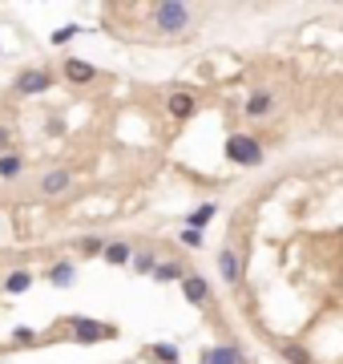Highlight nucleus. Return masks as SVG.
<instances>
[{
  "label": "nucleus",
  "instance_id": "f257e3e1",
  "mask_svg": "<svg viewBox=\"0 0 343 364\" xmlns=\"http://www.w3.org/2000/svg\"><path fill=\"white\" fill-rule=\"evenodd\" d=\"M149 17H154V29L166 37H182L190 25H194V8L190 4H182V0H162V4H154L149 8Z\"/></svg>",
  "mask_w": 343,
  "mask_h": 364
},
{
  "label": "nucleus",
  "instance_id": "f03ea898",
  "mask_svg": "<svg viewBox=\"0 0 343 364\" xmlns=\"http://www.w3.org/2000/svg\"><path fill=\"white\" fill-rule=\"evenodd\" d=\"M227 158L234 166H262V142L259 138H250V134H230L227 138Z\"/></svg>",
  "mask_w": 343,
  "mask_h": 364
},
{
  "label": "nucleus",
  "instance_id": "7ed1b4c3",
  "mask_svg": "<svg viewBox=\"0 0 343 364\" xmlns=\"http://www.w3.org/2000/svg\"><path fill=\"white\" fill-rule=\"evenodd\" d=\"M69 328H73V340H81V344L117 340V328H114V324H97V320H89V316H69Z\"/></svg>",
  "mask_w": 343,
  "mask_h": 364
},
{
  "label": "nucleus",
  "instance_id": "20e7f679",
  "mask_svg": "<svg viewBox=\"0 0 343 364\" xmlns=\"http://www.w3.org/2000/svg\"><path fill=\"white\" fill-rule=\"evenodd\" d=\"M17 89L20 98H36V93H49L53 89V73L49 69H20L17 73Z\"/></svg>",
  "mask_w": 343,
  "mask_h": 364
},
{
  "label": "nucleus",
  "instance_id": "39448f33",
  "mask_svg": "<svg viewBox=\"0 0 343 364\" xmlns=\"http://www.w3.org/2000/svg\"><path fill=\"white\" fill-rule=\"evenodd\" d=\"M36 190H41L45 199H61L65 190H73V170H65V166H53V170H45V174H41V182H36Z\"/></svg>",
  "mask_w": 343,
  "mask_h": 364
},
{
  "label": "nucleus",
  "instance_id": "423d86ee",
  "mask_svg": "<svg viewBox=\"0 0 343 364\" xmlns=\"http://www.w3.org/2000/svg\"><path fill=\"white\" fill-rule=\"evenodd\" d=\"M218 275L227 280V287H243V255L234 247L218 251Z\"/></svg>",
  "mask_w": 343,
  "mask_h": 364
},
{
  "label": "nucleus",
  "instance_id": "0eeeda50",
  "mask_svg": "<svg viewBox=\"0 0 343 364\" xmlns=\"http://www.w3.org/2000/svg\"><path fill=\"white\" fill-rule=\"evenodd\" d=\"M198 364H246V356L238 344H214V348H202Z\"/></svg>",
  "mask_w": 343,
  "mask_h": 364
},
{
  "label": "nucleus",
  "instance_id": "6e6552de",
  "mask_svg": "<svg viewBox=\"0 0 343 364\" xmlns=\"http://www.w3.org/2000/svg\"><path fill=\"white\" fill-rule=\"evenodd\" d=\"M182 296H186V304H194V308H206L210 304V283H206V275H186L182 280Z\"/></svg>",
  "mask_w": 343,
  "mask_h": 364
},
{
  "label": "nucleus",
  "instance_id": "1a4fd4ad",
  "mask_svg": "<svg viewBox=\"0 0 343 364\" xmlns=\"http://www.w3.org/2000/svg\"><path fill=\"white\" fill-rule=\"evenodd\" d=\"M275 110V93L271 89H255L250 98H246V105H243V114L250 117V122H259V117H267Z\"/></svg>",
  "mask_w": 343,
  "mask_h": 364
},
{
  "label": "nucleus",
  "instance_id": "9d476101",
  "mask_svg": "<svg viewBox=\"0 0 343 364\" xmlns=\"http://www.w3.org/2000/svg\"><path fill=\"white\" fill-rule=\"evenodd\" d=\"M166 110H170V117H174V122H186V117H194L198 101H194V93H186V89H178V93H170V101H166Z\"/></svg>",
  "mask_w": 343,
  "mask_h": 364
},
{
  "label": "nucleus",
  "instance_id": "9b49d317",
  "mask_svg": "<svg viewBox=\"0 0 343 364\" xmlns=\"http://www.w3.org/2000/svg\"><path fill=\"white\" fill-rule=\"evenodd\" d=\"M65 77L73 85H89L93 77H97V69L89 65V61H81V57H69V61H65Z\"/></svg>",
  "mask_w": 343,
  "mask_h": 364
},
{
  "label": "nucleus",
  "instance_id": "f8f14e48",
  "mask_svg": "<svg viewBox=\"0 0 343 364\" xmlns=\"http://www.w3.org/2000/svg\"><path fill=\"white\" fill-rule=\"evenodd\" d=\"M73 280H77L73 259H57V264L49 267V287H73Z\"/></svg>",
  "mask_w": 343,
  "mask_h": 364
},
{
  "label": "nucleus",
  "instance_id": "ddd939ff",
  "mask_svg": "<svg viewBox=\"0 0 343 364\" xmlns=\"http://www.w3.org/2000/svg\"><path fill=\"white\" fill-rule=\"evenodd\" d=\"M20 170H25V158H20L17 150H4V154H0V178H4V182H17Z\"/></svg>",
  "mask_w": 343,
  "mask_h": 364
},
{
  "label": "nucleus",
  "instance_id": "4468645a",
  "mask_svg": "<svg viewBox=\"0 0 343 364\" xmlns=\"http://www.w3.org/2000/svg\"><path fill=\"white\" fill-rule=\"evenodd\" d=\"M278 356H283L287 364H315V356H311L299 340H283V344H278Z\"/></svg>",
  "mask_w": 343,
  "mask_h": 364
},
{
  "label": "nucleus",
  "instance_id": "2eb2a0df",
  "mask_svg": "<svg viewBox=\"0 0 343 364\" xmlns=\"http://www.w3.org/2000/svg\"><path fill=\"white\" fill-rule=\"evenodd\" d=\"M101 259H105L109 267H130L133 251H130V243H105V251H101Z\"/></svg>",
  "mask_w": 343,
  "mask_h": 364
},
{
  "label": "nucleus",
  "instance_id": "dca6fc26",
  "mask_svg": "<svg viewBox=\"0 0 343 364\" xmlns=\"http://www.w3.org/2000/svg\"><path fill=\"white\" fill-rule=\"evenodd\" d=\"M214 215H218V202H202L198 211L186 215V227H190V231H206V223H210Z\"/></svg>",
  "mask_w": 343,
  "mask_h": 364
},
{
  "label": "nucleus",
  "instance_id": "f3484780",
  "mask_svg": "<svg viewBox=\"0 0 343 364\" xmlns=\"http://www.w3.org/2000/svg\"><path fill=\"white\" fill-rule=\"evenodd\" d=\"M29 283H33V271H25V267H20V271H13V275L4 280V292H8V296H25V292H29Z\"/></svg>",
  "mask_w": 343,
  "mask_h": 364
},
{
  "label": "nucleus",
  "instance_id": "a211bd4d",
  "mask_svg": "<svg viewBox=\"0 0 343 364\" xmlns=\"http://www.w3.org/2000/svg\"><path fill=\"white\" fill-rule=\"evenodd\" d=\"M154 280L158 283H182L186 280V267L182 264H158L154 267Z\"/></svg>",
  "mask_w": 343,
  "mask_h": 364
},
{
  "label": "nucleus",
  "instance_id": "6ab92c4d",
  "mask_svg": "<svg viewBox=\"0 0 343 364\" xmlns=\"http://www.w3.org/2000/svg\"><path fill=\"white\" fill-rule=\"evenodd\" d=\"M149 356L158 364H182V356H178V344H149L146 348Z\"/></svg>",
  "mask_w": 343,
  "mask_h": 364
},
{
  "label": "nucleus",
  "instance_id": "aec40b11",
  "mask_svg": "<svg viewBox=\"0 0 343 364\" xmlns=\"http://www.w3.org/2000/svg\"><path fill=\"white\" fill-rule=\"evenodd\" d=\"M130 267L137 271V275H154V267H158V255H154V251H133Z\"/></svg>",
  "mask_w": 343,
  "mask_h": 364
},
{
  "label": "nucleus",
  "instance_id": "412c9836",
  "mask_svg": "<svg viewBox=\"0 0 343 364\" xmlns=\"http://www.w3.org/2000/svg\"><path fill=\"white\" fill-rule=\"evenodd\" d=\"M77 251H81V255H101V251H105V239H101V235H85L81 243H77Z\"/></svg>",
  "mask_w": 343,
  "mask_h": 364
},
{
  "label": "nucleus",
  "instance_id": "4be33fe9",
  "mask_svg": "<svg viewBox=\"0 0 343 364\" xmlns=\"http://www.w3.org/2000/svg\"><path fill=\"white\" fill-rule=\"evenodd\" d=\"M77 33H81V25H61V29L53 33V45H69Z\"/></svg>",
  "mask_w": 343,
  "mask_h": 364
},
{
  "label": "nucleus",
  "instance_id": "5701e85b",
  "mask_svg": "<svg viewBox=\"0 0 343 364\" xmlns=\"http://www.w3.org/2000/svg\"><path fill=\"white\" fill-rule=\"evenodd\" d=\"M182 247H202V231H190V227H182Z\"/></svg>",
  "mask_w": 343,
  "mask_h": 364
},
{
  "label": "nucleus",
  "instance_id": "b1692460",
  "mask_svg": "<svg viewBox=\"0 0 343 364\" xmlns=\"http://www.w3.org/2000/svg\"><path fill=\"white\" fill-rule=\"evenodd\" d=\"M33 328H13V344H33Z\"/></svg>",
  "mask_w": 343,
  "mask_h": 364
},
{
  "label": "nucleus",
  "instance_id": "393cba45",
  "mask_svg": "<svg viewBox=\"0 0 343 364\" xmlns=\"http://www.w3.org/2000/svg\"><path fill=\"white\" fill-rule=\"evenodd\" d=\"M8 142H13V130H8V126H0V146H8Z\"/></svg>",
  "mask_w": 343,
  "mask_h": 364
}]
</instances>
